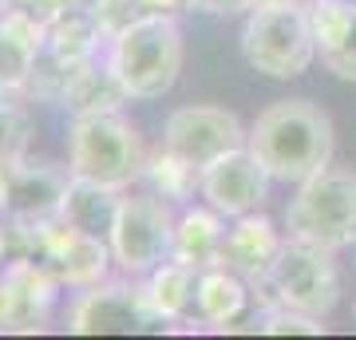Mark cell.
<instances>
[{"label": "cell", "mask_w": 356, "mask_h": 340, "mask_svg": "<svg viewBox=\"0 0 356 340\" xmlns=\"http://www.w3.org/2000/svg\"><path fill=\"white\" fill-rule=\"evenodd\" d=\"M16 88H8V83H0V111H4V107H16V103H8V95H13Z\"/></svg>", "instance_id": "f1b7e54d"}, {"label": "cell", "mask_w": 356, "mask_h": 340, "mask_svg": "<svg viewBox=\"0 0 356 340\" xmlns=\"http://www.w3.org/2000/svg\"><path fill=\"white\" fill-rule=\"evenodd\" d=\"M245 63L269 79H297L317 60V40L305 4H266L250 8L242 28Z\"/></svg>", "instance_id": "8992f818"}, {"label": "cell", "mask_w": 356, "mask_h": 340, "mask_svg": "<svg viewBox=\"0 0 356 340\" xmlns=\"http://www.w3.org/2000/svg\"><path fill=\"white\" fill-rule=\"evenodd\" d=\"M143 182L151 186V194L166 198L170 206H191V198L202 190V170H198L194 163H186L182 154L159 147L154 154H147Z\"/></svg>", "instance_id": "ac0fdd59"}, {"label": "cell", "mask_w": 356, "mask_h": 340, "mask_svg": "<svg viewBox=\"0 0 356 340\" xmlns=\"http://www.w3.org/2000/svg\"><path fill=\"white\" fill-rule=\"evenodd\" d=\"M67 182H72V170H64V166L20 159L13 166V175H8L4 218L8 222H20V226H40V222L60 218Z\"/></svg>", "instance_id": "8fae6325"}, {"label": "cell", "mask_w": 356, "mask_h": 340, "mask_svg": "<svg viewBox=\"0 0 356 340\" xmlns=\"http://www.w3.org/2000/svg\"><path fill=\"white\" fill-rule=\"evenodd\" d=\"M16 321H20V297L8 273H0V332H16Z\"/></svg>", "instance_id": "d4e9b609"}, {"label": "cell", "mask_w": 356, "mask_h": 340, "mask_svg": "<svg viewBox=\"0 0 356 340\" xmlns=\"http://www.w3.org/2000/svg\"><path fill=\"white\" fill-rule=\"evenodd\" d=\"M8 4H13V0H0V13H4V8H8Z\"/></svg>", "instance_id": "4dcf8cb0"}, {"label": "cell", "mask_w": 356, "mask_h": 340, "mask_svg": "<svg viewBox=\"0 0 356 340\" xmlns=\"http://www.w3.org/2000/svg\"><path fill=\"white\" fill-rule=\"evenodd\" d=\"M8 175H13V166L0 163V210H4V198H8Z\"/></svg>", "instance_id": "83f0119b"}, {"label": "cell", "mask_w": 356, "mask_h": 340, "mask_svg": "<svg viewBox=\"0 0 356 340\" xmlns=\"http://www.w3.org/2000/svg\"><path fill=\"white\" fill-rule=\"evenodd\" d=\"M257 332H266V337H285V332H297V337H321L325 325H321V316L297 313V309H261Z\"/></svg>", "instance_id": "44dd1931"}, {"label": "cell", "mask_w": 356, "mask_h": 340, "mask_svg": "<svg viewBox=\"0 0 356 340\" xmlns=\"http://www.w3.org/2000/svg\"><path fill=\"white\" fill-rule=\"evenodd\" d=\"M147 147L139 127L119 111L76 115L67 127V170L76 178H91L111 190H127L143 178Z\"/></svg>", "instance_id": "7a4b0ae2"}, {"label": "cell", "mask_w": 356, "mask_h": 340, "mask_svg": "<svg viewBox=\"0 0 356 340\" xmlns=\"http://www.w3.org/2000/svg\"><path fill=\"white\" fill-rule=\"evenodd\" d=\"M107 67L123 83L127 99H159L178 83L182 72V32L178 16L151 13L119 32L107 51Z\"/></svg>", "instance_id": "3957f363"}, {"label": "cell", "mask_w": 356, "mask_h": 340, "mask_svg": "<svg viewBox=\"0 0 356 340\" xmlns=\"http://www.w3.org/2000/svg\"><path fill=\"white\" fill-rule=\"evenodd\" d=\"M175 210L159 194H127L119 198L115 222L107 229V245L119 265V273L127 277H147L159 261L170 257L175 245Z\"/></svg>", "instance_id": "52a82bcc"}, {"label": "cell", "mask_w": 356, "mask_h": 340, "mask_svg": "<svg viewBox=\"0 0 356 340\" xmlns=\"http://www.w3.org/2000/svg\"><path fill=\"white\" fill-rule=\"evenodd\" d=\"M147 13H163V16H182L194 8V0H139Z\"/></svg>", "instance_id": "4316f807"}, {"label": "cell", "mask_w": 356, "mask_h": 340, "mask_svg": "<svg viewBox=\"0 0 356 340\" xmlns=\"http://www.w3.org/2000/svg\"><path fill=\"white\" fill-rule=\"evenodd\" d=\"M353 321H356V301H353Z\"/></svg>", "instance_id": "1f68e13d"}, {"label": "cell", "mask_w": 356, "mask_h": 340, "mask_svg": "<svg viewBox=\"0 0 356 340\" xmlns=\"http://www.w3.org/2000/svg\"><path fill=\"white\" fill-rule=\"evenodd\" d=\"M119 198H123V190H111V186H103V182L72 175V182L64 190L60 218H64L67 226H76L79 234L107 238V229L115 222V210H119Z\"/></svg>", "instance_id": "9a60e30c"}, {"label": "cell", "mask_w": 356, "mask_h": 340, "mask_svg": "<svg viewBox=\"0 0 356 340\" xmlns=\"http://www.w3.org/2000/svg\"><path fill=\"white\" fill-rule=\"evenodd\" d=\"M289 241V234H281L273 226V218L261 210L234 218V226H226V241H222V265H229L234 273H242L245 281H261L273 269L281 245Z\"/></svg>", "instance_id": "7c38bea8"}, {"label": "cell", "mask_w": 356, "mask_h": 340, "mask_svg": "<svg viewBox=\"0 0 356 340\" xmlns=\"http://www.w3.org/2000/svg\"><path fill=\"white\" fill-rule=\"evenodd\" d=\"M222 241H226V214H218L214 206H186L175 222L170 257L202 273L210 265H222Z\"/></svg>", "instance_id": "5bb4252c"}, {"label": "cell", "mask_w": 356, "mask_h": 340, "mask_svg": "<svg viewBox=\"0 0 356 340\" xmlns=\"http://www.w3.org/2000/svg\"><path fill=\"white\" fill-rule=\"evenodd\" d=\"M285 234L321 250H348L356 245V170L353 166H325L305 178L285 206Z\"/></svg>", "instance_id": "277c9868"}, {"label": "cell", "mask_w": 356, "mask_h": 340, "mask_svg": "<svg viewBox=\"0 0 356 340\" xmlns=\"http://www.w3.org/2000/svg\"><path fill=\"white\" fill-rule=\"evenodd\" d=\"M28 67H32V60L20 48H13V40L0 32V83H8V88L20 91L28 79Z\"/></svg>", "instance_id": "cb8c5ba5"}, {"label": "cell", "mask_w": 356, "mask_h": 340, "mask_svg": "<svg viewBox=\"0 0 356 340\" xmlns=\"http://www.w3.org/2000/svg\"><path fill=\"white\" fill-rule=\"evenodd\" d=\"M127 99V91H123V83L115 79V72L107 67V63H79L76 76H72V83H67L64 91V107L72 115H91V111H119V103Z\"/></svg>", "instance_id": "e0dca14e"}, {"label": "cell", "mask_w": 356, "mask_h": 340, "mask_svg": "<svg viewBox=\"0 0 356 340\" xmlns=\"http://www.w3.org/2000/svg\"><path fill=\"white\" fill-rule=\"evenodd\" d=\"M91 16H95L103 40L111 44L119 32H127L135 20H143V16H151V13L143 8L139 0H95V4H91Z\"/></svg>", "instance_id": "ffe728a7"}, {"label": "cell", "mask_w": 356, "mask_h": 340, "mask_svg": "<svg viewBox=\"0 0 356 340\" xmlns=\"http://www.w3.org/2000/svg\"><path fill=\"white\" fill-rule=\"evenodd\" d=\"M254 301V289L242 273H234L229 265H210L198 273V293H194V309L210 328H234L245 316Z\"/></svg>", "instance_id": "4fadbf2b"}, {"label": "cell", "mask_w": 356, "mask_h": 340, "mask_svg": "<svg viewBox=\"0 0 356 340\" xmlns=\"http://www.w3.org/2000/svg\"><path fill=\"white\" fill-rule=\"evenodd\" d=\"M198 13H214V16H238V13H250L254 0H194Z\"/></svg>", "instance_id": "484cf974"}, {"label": "cell", "mask_w": 356, "mask_h": 340, "mask_svg": "<svg viewBox=\"0 0 356 340\" xmlns=\"http://www.w3.org/2000/svg\"><path fill=\"white\" fill-rule=\"evenodd\" d=\"M269 182H273V175L266 170V163L250 147H238V151L214 159L210 166H202L198 198L234 222V218L261 210V202L269 194Z\"/></svg>", "instance_id": "30bf717a"}, {"label": "cell", "mask_w": 356, "mask_h": 340, "mask_svg": "<svg viewBox=\"0 0 356 340\" xmlns=\"http://www.w3.org/2000/svg\"><path fill=\"white\" fill-rule=\"evenodd\" d=\"M250 143V127H242V119L226 107H210V103H191L166 115L163 123V147L182 154L186 163H194L198 170L210 166L214 159L238 151Z\"/></svg>", "instance_id": "9c48e42d"}, {"label": "cell", "mask_w": 356, "mask_h": 340, "mask_svg": "<svg viewBox=\"0 0 356 340\" xmlns=\"http://www.w3.org/2000/svg\"><path fill=\"white\" fill-rule=\"evenodd\" d=\"M266 4H305V0H254V8H266Z\"/></svg>", "instance_id": "f546056e"}, {"label": "cell", "mask_w": 356, "mask_h": 340, "mask_svg": "<svg viewBox=\"0 0 356 340\" xmlns=\"http://www.w3.org/2000/svg\"><path fill=\"white\" fill-rule=\"evenodd\" d=\"M139 277L119 281H99L91 289H79V297L72 301L67 313V328L76 337H127V332H147L159 321L154 309L147 305L143 285H135Z\"/></svg>", "instance_id": "ba28073f"}, {"label": "cell", "mask_w": 356, "mask_h": 340, "mask_svg": "<svg viewBox=\"0 0 356 340\" xmlns=\"http://www.w3.org/2000/svg\"><path fill=\"white\" fill-rule=\"evenodd\" d=\"M321 63H325L337 79L356 83V13H353V20L341 28V36L332 40L329 48H321Z\"/></svg>", "instance_id": "7402d4cb"}, {"label": "cell", "mask_w": 356, "mask_h": 340, "mask_svg": "<svg viewBox=\"0 0 356 340\" xmlns=\"http://www.w3.org/2000/svg\"><path fill=\"white\" fill-rule=\"evenodd\" d=\"M99 40H103V32L95 24L91 8H67V13H60L48 24V51L60 56V60H67V63L95 60Z\"/></svg>", "instance_id": "d6986e66"}, {"label": "cell", "mask_w": 356, "mask_h": 340, "mask_svg": "<svg viewBox=\"0 0 356 340\" xmlns=\"http://www.w3.org/2000/svg\"><path fill=\"white\" fill-rule=\"evenodd\" d=\"M24 147H28L24 111H20V107H4V111H0V163L16 166L24 159Z\"/></svg>", "instance_id": "603a6c76"}, {"label": "cell", "mask_w": 356, "mask_h": 340, "mask_svg": "<svg viewBox=\"0 0 356 340\" xmlns=\"http://www.w3.org/2000/svg\"><path fill=\"white\" fill-rule=\"evenodd\" d=\"M143 293H147V305L154 309L159 321H182L191 313L194 293H198V269L178 261V257H166L143 277Z\"/></svg>", "instance_id": "2e32d148"}, {"label": "cell", "mask_w": 356, "mask_h": 340, "mask_svg": "<svg viewBox=\"0 0 356 340\" xmlns=\"http://www.w3.org/2000/svg\"><path fill=\"white\" fill-rule=\"evenodd\" d=\"M254 301L261 309H297L309 316H329L341 301V273L332 250L289 238L281 245L277 261L261 281H250Z\"/></svg>", "instance_id": "5b68a950"}, {"label": "cell", "mask_w": 356, "mask_h": 340, "mask_svg": "<svg viewBox=\"0 0 356 340\" xmlns=\"http://www.w3.org/2000/svg\"><path fill=\"white\" fill-rule=\"evenodd\" d=\"M250 151L266 163V170L277 182L301 186L305 178L332 163L337 151V135H332V119L309 99H281L269 103L266 111L250 127Z\"/></svg>", "instance_id": "6da1fadb"}]
</instances>
